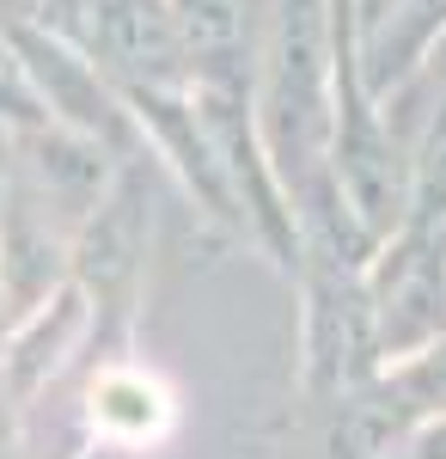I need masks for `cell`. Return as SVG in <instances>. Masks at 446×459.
Masks as SVG:
<instances>
[{
  "label": "cell",
  "instance_id": "obj_1",
  "mask_svg": "<svg viewBox=\"0 0 446 459\" xmlns=\"http://www.w3.org/2000/svg\"><path fill=\"white\" fill-rule=\"evenodd\" d=\"M99 43L129 62V68H172V49H177V31L172 19L153 6V0H110L99 13Z\"/></svg>",
  "mask_w": 446,
  "mask_h": 459
},
{
  "label": "cell",
  "instance_id": "obj_2",
  "mask_svg": "<svg viewBox=\"0 0 446 459\" xmlns=\"http://www.w3.org/2000/svg\"><path fill=\"white\" fill-rule=\"evenodd\" d=\"M92 417H99L104 429H116V435H153L159 417H166V404H159V392L147 386V380L110 374V380H99V392H92Z\"/></svg>",
  "mask_w": 446,
  "mask_h": 459
},
{
  "label": "cell",
  "instance_id": "obj_3",
  "mask_svg": "<svg viewBox=\"0 0 446 459\" xmlns=\"http://www.w3.org/2000/svg\"><path fill=\"white\" fill-rule=\"evenodd\" d=\"M177 25H184V37L196 49H227V43H239L244 19H239V0H184Z\"/></svg>",
  "mask_w": 446,
  "mask_h": 459
},
{
  "label": "cell",
  "instance_id": "obj_4",
  "mask_svg": "<svg viewBox=\"0 0 446 459\" xmlns=\"http://www.w3.org/2000/svg\"><path fill=\"white\" fill-rule=\"evenodd\" d=\"M0 99H13V74H6V56H0Z\"/></svg>",
  "mask_w": 446,
  "mask_h": 459
}]
</instances>
